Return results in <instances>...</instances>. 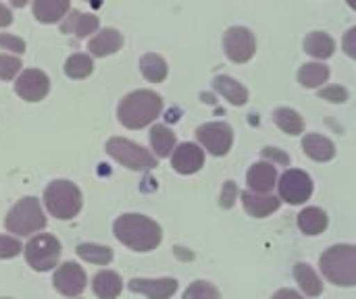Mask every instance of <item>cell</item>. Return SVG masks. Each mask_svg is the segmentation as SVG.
Listing matches in <instances>:
<instances>
[{"mask_svg":"<svg viewBox=\"0 0 356 299\" xmlns=\"http://www.w3.org/2000/svg\"><path fill=\"white\" fill-rule=\"evenodd\" d=\"M50 89V79L38 69H27L15 81V92L27 102H40Z\"/></svg>","mask_w":356,"mask_h":299,"instance_id":"7c38bea8","label":"cell"},{"mask_svg":"<svg viewBox=\"0 0 356 299\" xmlns=\"http://www.w3.org/2000/svg\"><path fill=\"white\" fill-rule=\"evenodd\" d=\"M198 142L213 156H225L234 144V131L227 123H207L196 131Z\"/></svg>","mask_w":356,"mask_h":299,"instance_id":"30bf717a","label":"cell"},{"mask_svg":"<svg viewBox=\"0 0 356 299\" xmlns=\"http://www.w3.org/2000/svg\"><path fill=\"white\" fill-rule=\"evenodd\" d=\"M81 191L75 183L71 181H52L46 189H44V204L46 210L50 212V216L58 219V221H69L73 216H77V212L81 210Z\"/></svg>","mask_w":356,"mask_h":299,"instance_id":"277c9868","label":"cell"},{"mask_svg":"<svg viewBox=\"0 0 356 299\" xmlns=\"http://www.w3.org/2000/svg\"><path fill=\"white\" fill-rule=\"evenodd\" d=\"M248 187L257 194H269L277 185V169L271 162H257L248 171Z\"/></svg>","mask_w":356,"mask_h":299,"instance_id":"9a60e30c","label":"cell"},{"mask_svg":"<svg viewBox=\"0 0 356 299\" xmlns=\"http://www.w3.org/2000/svg\"><path fill=\"white\" fill-rule=\"evenodd\" d=\"M327 214L317 208V206H311V208H305L300 214H298V227L305 235H319L327 229Z\"/></svg>","mask_w":356,"mask_h":299,"instance_id":"cb8c5ba5","label":"cell"},{"mask_svg":"<svg viewBox=\"0 0 356 299\" xmlns=\"http://www.w3.org/2000/svg\"><path fill=\"white\" fill-rule=\"evenodd\" d=\"M92 289L94 293L100 299H115L119 298L121 289H123V281L117 273L113 271H102L94 277V283H92Z\"/></svg>","mask_w":356,"mask_h":299,"instance_id":"7402d4cb","label":"cell"},{"mask_svg":"<svg viewBox=\"0 0 356 299\" xmlns=\"http://www.w3.org/2000/svg\"><path fill=\"white\" fill-rule=\"evenodd\" d=\"M184 299H221V296L215 285H211L207 281H196L186 289Z\"/></svg>","mask_w":356,"mask_h":299,"instance_id":"1f68e13d","label":"cell"},{"mask_svg":"<svg viewBox=\"0 0 356 299\" xmlns=\"http://www.w3.org/2000/svg\"><path fill=\"white\" fill-rule=\"evenodd\" d=\"M342 48H344V52L350 56V58H355L356 60V27L353 29H348L346 33H344V40H342Z\"/></svg>","mask_w":356,"mask_h":299,"instance_id":"74e56055","label":"cell"},{"mask_svg":"<svg viewBox=\"0 0 356 299\" xmlns=\"http://www.w3.org/2000/svg\"><path fill=\"white\" fill-rule=\"evenodd\" d=\"M10 23H13V12L4 4H0V27H6Z\"/></svg>","mask_w":356,"mask_h":299,"instance_id":"ab89813d","label":"cell"},{"mask_svg":"<svg viewBox=\"0 0 356 299\" xmlns=\"http://www.w3.org/2000/svg\"><path fill=\"white\" fill-rule=\"evenodd\" d=\"M21 250H23V248H21V244H19L15 237H6V235L0 237V258H2V260L15 258Z\"/></svg>","mask_w":356,"mask_h":299,"instance_id":"836d02e7","label":"cell"},{"mask_svg":"<svg viewBox=\"0 0 356 299\" xmlns=\"http://www.w3.org/2000/svg\"><path fill=\"white\" fill-rule=\"evenodd\" d=\"M330 79V67L323 62H307L298 71V81L305 87H319Z\"/></svg>","mask_w":356,"mask_h":299,"instance_id":"4316f807","label":"cell"},{"mask_svg":"<svg viewBox=\"0 0 356 299\" xmlns=\"http://www.w3.org/2000/svg\"><path fill=\"white\" fill-rule=\"evenodd\" d=\"M346 2H348V6H350V8H355L356 10V0H346Z\"/></svg>","mask_w":356,"mask_h":299,"instance_id":"7bdbcfd3","label":"cell"},{"mask_svg":"<svg viewBox=\"0 0 356 299\" xmlns=\"http://www.w3.org/2000/svg\"><path fill=\"white\" fill-rule=\"evenodd\" d=\"M94 71V60L88 54H73L65 62V73L71 79H83Z\"/></svg>","mask_w":356,"mask_h":299,"instance_id":"4dcf8cb0","label":"cell"},{"mask_svg":"<svg viewBox=\"0 0 356 299\" xmlns=\"http://www.w3.org/2000/svg\"><path fill=\"white\" fill-rule=\"evenodd\" d=\"M273 299H305L300 293H296V291H292V289H280Z\"/></svg>","mask_w":356,"mask_h":299,"instance_id":"60d3db41","label":"cell"},{"mask_svg":"<svg viewBox=\"0 0 356 299\" xmlns=\"http://www.w3.org/2000/svg\"><path fill=\"white\" fill-rule=\"evenodd\" d=\"M71 0H33V17L40 23H56L69 12Z\"/></svg>","mask_w":356,"mask_h":299,"instance_id":"d6986e66","label":"cell"},{"mask_svg":"<svg viewBox=\"0 0 356 299\" xmlns=\"http://www.w3.org/2000/svg\"><path fill=\"white\" fill-rule=\"evenodd\" d=\"M213 87H215L225 100H229V104H234V106H244V104L248 102V89H246L240 81H236L234 77L219 75V77L213 79Z\"/></svg>","mask_w":356,"mask_h":299,"instance_id":"ac0fdd59","label":"cell"},{"mask_svg":"<svg viewBox=\"0 0 356 299\" xmlns=\"http://www.w3.org/2000/svg\"><path fill=\"white\" fill-rule=\"evenodd\" d=\"M115 237L127 246L134 252H150L154 250L161 239H163V231L161 227L142 214H123L115 221Z\"/></svg>","mask_w":356,"mask_h":299,"instance_id":"6da1fadb","label":"cell"},{"mask_svg":"<svg viewBox=\"0 0 356 299\" xmlns=\"http://www.w3.org/2000/svg\"><path fill=\"white\" fill-rule=\"evenodd\" d=\"M223 50L232 62L244 65L248 62L257 52V40L254 33L246 27H229L223 35Z\"/></svg>","mask_w":356,"mask_h":299,"instance_id":"ba28073f","label":"cell"},{"mask_svg":"<svg viewBox=\"0 0 356 299\" xmlns=\"http://www.w3.org/2000/svg\"><path fill=\"white\" fill-rule=\"evenodd\" d=\"M150 144L159 158L171 156L175 150V133L165 125H154L150 129Z\"/></svg>","mask_w":356,"mask_h":299,"instance_id":"d4e9b609","label":"cell"},{"mask_svg":"<svg viewBox=\"0 0 356 299\" xmlns=\"http://www.w3.org/2000/svg\"><path fill=\"white\" fill-rule=\"evenodd\" d=\"M0 48L17 52V54H23L25 52V42L21 37L13 35V33H0Z\"/></svg>","mask_w":356,"mask_h":299,"instance_id":"d590c367","label":"cell"},{"mask_svg":"<svg viewBox=\"0 0 356 299\" xmlns=\"http://www.w3.org/2000/svg\"><path fill=\"white\" fill-rule=\"evenodd\" d=\"M171 166L181 175H194L204 166V150L196 144H181L173 150Z\"/></svg>","mask_w":356,"mask_h":299,"instance_id":"4fadbf2b","label":"cell"},{"mask_svg":"<svg viewBox=\"0 0 356 299\" xmlns=\"http://www.w3.org/2000/svg\"><path fill=\"white\" fill-rule=\"evenodd\" d=\"M13 2V6H17V8H23L25 4H27V0H10Z\"/></svg>","mask_w":356,"mask_h":299,"instance_id":"b9f144b4","label":"cell"},{"mask_svg":"<svg viewBox=\"0 0 356 299\" xmlns=\"http://www.w3.org/2000/svg\"><path fill=\"white\" fill-rule=\"evenodd\" d=\"M96 29H98V17L86 15V12H77V10H73L65 19V23L60 25L63 33H75L77 37H86V35L94 33Z\"/></svg>","mask_w":356,"mask_h":299,"instance_id":"44dd1931","label":"cell"},{"mask_svg":"<svg viewBox=\"0 0 356 299\" xmlns=\"http://www.w3.org/2000/svg\"><path fill=\"white\" fill-rule=\"evenodd\" d=\"M236 198H238V187H236V183L234 181H227L225 185H223V194H221V206L223 208H232L234 206V202H236Z\"/></svg>","mask_w":356,"mask_h":299,"instance_id":"8d00e7d4","label":"cell"},{"mask_svg":"<svg viewBox=\"0 0 356 299\" xmlns=\"http://www.w3.org/2000/svg\"><path fill=\"white\" fill-rule=\"evenodd\" d=\"M140 69H142V75H144L148 81H152V83L165 81V77H167V73H169L165 58H161L159 54H152V52H150V54H144V56L140 58Z\"/></svg>","mask_w":356,"mask_h":299,"instance_id":"83f0119b","label":"cell"},{"mask_svg":"<svg viewBox=\"0 0 356 299\" xmlns=\"http://www.w3.org/2000/svg\"><path fill=\"white\" fill-rule=\"evenodd\" d=\"M302 150L309 158L317 160V162H327L336 156V146L332 139L319 135V133H309L302 139Z\"/></svg>","mask_w":356,"mask_h":299,"instance_id":"e0dca14e","label":"cell"},{"mask_svg":"<svg viewBox=\"0 0 356 299\" xmlns=\"http://www.w3.org/2000/svg\"><path fill=\"white\" fill-rule=\"evenodd\" d=\"M106 152L121 162L123 166L131 169V171H150L156 166V156L150 154L148 150H144L142 146L123 139V137H113L106 144Z\"/></svg>","mask_w":356,"mask_h":299,"instance_id":"8992f818","label":"cell"},{"mask_svg":"<svg viewBox=\"0 0 356 299\" xmlns=\"http://www.w3.org/2000/svg\"><path fill=\"white\" fill-rule=\"evenodd\" d=\"M161 110H163V100L159 94L150 89H138L121 100L117 108V117L121 125L127 129H144L146 125L156 121Z\"/></svg>","mask_w":356,"mask_h":299,"instance_id":"7a4b0ae2","label":"cell"},{"mask_svg":"<svg viewBox=\"0 0 356 299\" xmlns=\"http://www.w3.org/2000/svg\"><path fill=\"white\" fill-rule=\"evenodd\" d=\"M21 69V60L10 54H0V79H13Z\"/></svg>","mask_w":356,"mask_h":299,"instance_id":"d6a6232c","label":"cell"},{"mask_svg":"<svg viewBox=\"0 0 356 299\" xmlns=\"http://www.w3.org/2000/svg\"><path fill=\"white\" fill-rule=\"evenodd\" d=\"M319 268L323 277L338 287L356 285V246H332L319 258Z\"/></svg>","mask_w":356,"mask_h":299,"instance_id":"3957f363","label":"cell"},{"mask_svg":"<svg viewBox=\"0 0 356 299\" xmlns=\"http://www.w3.org/2000/svg\"><path fill=\"white\" fill-rule=\"evenodd\" d=\"M273 119H275L277 127L284 133H288V135H300L305 131L302 117L296 110H292V108H277L275 114H273Z\"/></svg>","mask_w":356,"mask_h":299,"instance_id":"f1b7e54d","label":"cell"},{"mask_svg":"<svg viewBox=\"0 0 356 299\" xmlns=\"http://www.w3.org/2000/svg\"><path fill=\"white\" fill-rule=\"evenodd\" d=\"M263 158L273 160V164H275V162H280V164H290V156L284 154V152L277 150V148H265V150H263Z\"/></svg>","mask_w":356,"mask_h":299,"instance_id":"f35d334b","label":"cell"},{"mask_svg":"<svg viewBox=\"0 0 356 299\" xmlns=\"http://www.w3.org/2000/svg\"><path fill=\"white\" fill-rule=\"evenodd\" d=\"M0 299H6V298H0Z\"/></svg>","mask_w":356,"mask_h":299,"instance_id":"ee69618b","label":"cell"},{"mask_svg":"<svg viewBox=\"0 0 356 299\" xmlns=\"http://www.w3.org/2000/svg\"><path fill=\"white\" fill-rule=\"evenodd\" d=\"M134 293H142L148 299H169L177 291L175 279H134L129 283Z\"/></svg>","mask_w":356,"mask_h":299,"instance_id":"5bb4252c","label":"cell"},{"mask_svg":"<svg viewBox=\"0 0 356 299\" xmlns=\"http://www.w3.org/2000/svg\"><path fill=\"white\" fill-rule=\"evenodd\" d=\"M4 225L10 233L19 237H27L46 227V216L35 198H23L10 208Z\"/></svg>","mask_w":356,"mask_h":299,"instance_id":"5b68a950","label":"cell"},{"mask_svg":"<svg viewBox=\"0 0 356 299\" xmlns=\"http://www.w3.org/2000/svg\"><path fill=\"white\" fill-rule=\"evenodd\" d=\"M294 277H296V283H298V287L309 296V298H317V296H321V291H323V283H321V279L317 277V273L309 266V264H296L294 266Z\"/></svg>","mask_w":356,"mask_h":299,"instance_id":"484cf974","label":"cell"},{"mask_svg":"<svg viewBox=\"0 0 356 299\" xmlns=\"http://www.w3.org/2000/svg\"><path fill=\"white\" fill-rule=\"evenodd\" d=\"M77 256L92 264H108L113 260V250L106 246H96V244H79Z\"/></svg>","mask_w":356,"mask_h":299,"instance_id":"f546056e","label":"cell"},{"mask_svg":"<svg viewBox=\"0 0 356 299\" xmlns=\"http://www.w3.org/2000/svg\"><path fill=\"white\" fill-rule=\"evenodd\" d=\"M305 50H307L311 56H315V58H319V60H325V58H330V56L336 52V42H334V37L327 35L325 31H313V33H309L307 40H305Z\"/></svg>","mask_w":356,"mask_h":299,"instance_id":"603a6c76","label":"cell"},{"mask_svg":"<svg viewBox=\"0 0 356 299\" xmlns=\"http://www.w3.org/2000/svg\"><path fill=\"white\" fill-rule=\"evenodd\" d=\"M277 189H280V200L292 206H298V204H305L313 196V181L305 171L290 169L282 175Z\"/></svg>","mask_w":356,"mask_h":299,"instance_id":"9c48e42d","label":"cell"},{"mask_svg":"<svg viewBox=\"0 0 356 299\" xmlns=\"http://www.w3.org/2000/svg\"><path fill=\"white\" fill-rule=\"evenodd\" d=\"M240 198H242L244 210L254 219H265L273 214L282 204L280 198H273L269 194H257V191H242Z\"/></svg>","mask_w":356,"mask_h":299,"instance_id":"2e32d148","label":"cell"},{"mask_svg":"<svg viewBox=\"0 0 356 299\" xmlns=\"http://www.w3.org/2000/svg\"><path fill=\"white\" fill-rule=\"evenodd\" d=\"M58 258H60V244L56 237L48 233L31 237V241L25 246V260L38 273L52 271L58 264Z\"/></svg>","mask_w":356,"mask_h":299,"instance_id":"52a82bcc","label":"cell"},{"mask_svg":"<svg viewBox=\"0 0 356 299\" xmlns=\"http://www.w3.org/2000/svg\"><path fill=\"white\" fill-rule=\"evenodd\" d=\"M121 46H123V37L117 29H102L96 37L90 40L88 50L94 56H108L121 50Z\"/></svg>","mask_w":356,"mask_h":299,"instance_id":"ffe728a7","label":"cell"},{"mask_svg":"<svg viewBox=\"0 0 356 299\" xmlns=\"http://www.w3.org/2000/svg\"><path fill=\"white\" fill-rule=\"evenodd\" d=\"M319 96H321L323 100H330V102H336V104H342V102L348 100V92H346L344 87H340V85L323 87V89L319 92Z\"/></svg>","mask_w":356,"mask_h":299,"instance_id":"e575fe53","label":"cell"},{"mask_svg":"<svg viewBox=\"0 0 356 299\" xmlns=\"http://www.w3.org/2000/svg\"><path fill=\"white\" fill-rule=\"evenodd\" d=\"M52 283H54V287H56V291L60 296L77 298L86 289V273L75 262H65L63 266L56 268Z\"/></svg>","mask_w":356,"mask_h":299,"instance_id":"8fae6325","label":"cell"}]
</instances>
